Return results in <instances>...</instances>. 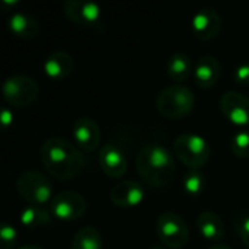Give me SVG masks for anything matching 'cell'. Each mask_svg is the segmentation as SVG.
Listing matches in <instances>:
<instances>
[{
	"label": "cell",
	"mask_w": 249,
	"mask_h": 249,
	"mask_svg": "<svg viewBox=\"0 0 249 249\" xmlns=\"http://www.w3.org/2000/svg\"><path fill=\"white\" fill-rule=\"evenodd\" d=\"M174 152L177 158L191 171L203 168L212 155L209 143L197 134H181L174 142Z\"/></svg>",
	"instance_id": "5"
},
{
	"label": "cell",
	"mask_w": 249,
	"mask_h": 249,
	"mask_svg": "<svg viewBox=\"0 0 249 249\" xmlns=\"http://www.w3.org/2000/svg\"><path fill=\"white\" fill-rule=\"evenodd\" d=\"M191 28L197 39L210 41L219 35L222 29V19L214 9L204 7L194 15Z\"/></svg>",
	"instance_id": "13"
},
{
	"label": "cell",
	"mask_w": 249,
	"mask_h": 249,
	"mask_svg": "<svg viewBox=\"0 0 249 249\" xmlns=\"http://www.w3.org/2000/svg\"><path fill=\"white\" fill-rule=\"evenodd\" d=\"M238 233H239V238L244 242V245L249 249V216L242 217L238 222Z\"/></svg>",
	"instance_id": "26"
},
{
	"label": "cell",
	"mask_w": 249,
	"mask_h": 249,
	"mask_svg": "<svg viewBox=\"0 0 249 249\" xmlns=\"http://www.w3.org/2000/svg\"><path fill=\"white\" fill-rule=\"evenodd\" d=\"M7 29L18 38L32 39L39 35V22L25 12H13L7 18Z\"/></svg>",
	"instance_id": "16"
},
{
	"label": "cell",
	"mask_w": 249,
	"mask_h": 249,
	"mask_svg": "<svg viewBox=\"0 0 249 249\" xmlns=\"http://www.w3.org/2000/svg\"><path fill=\"white\" fill-rule=\"evenodd\" d=\"M196 96L193 90L184 85H171L160 90L156 96V109L169 120H179L193 111Z\"/></svg>",
	"instance_id": "3"
},
{
	"label": "cell",
	"mask_w": 249,
	"mask_h": 249,
	"mask_svg": "<svg viewBox=\"0 0 249 249\" xmlns=\"http://www.w3.org/2000/svg\"><path fill=\"white\" fill-rule=\"evenodd\" d=\"M136 171L147 187L163 188L174 179L177 165L168 149L159 144H147L136 156Z\"/></svg>",
	"instance_id": "2"
},
{
	"label": "cell",
	"mask_w": 249,
	"mask_h": 249,
	"mask_svg": "<svg viewBox=\"0 0 249 249\" xmlns=\"http://www.w3.org/2000/svg\"><path fill=\"white\" fill-rule=\"evenodd\" d=\"M12 123H13V114H12V111H9V109H1V111H0V124H1V127H3V130L9 128V127L12 125Z\"/></svg>",
	"instance_id": "27"
},
{
	"label": "cell",
	"mask_w": 249,
	"mask_h": 249,
	"mask_svg": "<svg viewBox=\"0 0 249 249\" xmlns=\"http://www.w3.org/2000/svg\"><path fill=\"white\" fill-rule=\"evenodd\" d=\"M71 134L76 146L82 152H95L101 143V130L95 120L90 117H80L73 123Z\"/></svg>",
	"instance_id": "11"
},
{
	"label": "cell",
	"mask_w": 249,
	"mask_h": 249,
	"mask_svg": "<svg viewBox=\"0 0 249 249\" xmlns=\"http://www.w3.org/2000/svg\"><path fill=\"white\" fill-rule=\"evenodd\" d=\"M232 152L239 159L249 158V131L248 130H239L233 137L231 143Z\"/></svg>",
	"instance_id": "23"
},
{
	"label": "cell",
	"mask_w": 249,
	"mask_h": 249,
	"mask_svg": "<svg viewBox=\"0 0 249 249\" xmlns=\"http://www.w3.org/2000/svg\"><path fill=\"white\" fill-rule=\"evenodd\" d=\"M222 74V66L219 60L213 55H203L198 58L193 76L194 82L201 89H210L217 85Z\"/></svg>",
	"instance_id": "15"
},
{
	"label": "cell",
	"mask_w": 249,
	"mask_h": 249,
	"mask_svg": "<svg viewBox=\"0 0 249 249\" xmlns=\"http://www.w3.org/2000/svg\"><path fill=\"white\" fill-rule=\"evenodd\" d=\"M220 109L226 120L236 127L249 125V98L241 92L229 90L220 98Z\"/></svg>",
	"instance_id": "10"
},
{
	"label": "cell",
	"mask_w": 249,
	"mask_h": 249,
	"mask_svg": "<svg viewBox=\"0 0 249 249\" xmlns=\"http://www.w3.org/2000/svg\"><path fill=\"white\" fill-rule=\"evenodd\" d=\"M18 249H42L39 245H35V244H26V245H22Z\"/></svg>",
	"instance_id": "28"
},
{
	"label": "cell",
	"mask_w": 249,
	"mask_h": 249,
	"mask_svg": "<svg viewBox=\"0 0 249 249\" xmlns=\"http://www.w3.org/2000/svg\"><path fill=\"white\" fill-rule=\"evenodd\" d=\"M206 177L203 172L200 171H191L190 174H187L184 177V182H182V187H184V191L185 194H188L190 197H197V196H201L203 191L206 190Z\"/></svg>",
	"instance_id": "22"
},
{
	"label": "cell",
	"mask_w": 249,
	"mask_h": 249,
	"mask_svg": "<svg viewBox=\"0 0 249 249\" xmlns=\"http://www.w3.org/2000/svg\"><path fill=\"white\" fill-rule=\"evenodd\" d=\"M102 236L98 229L92 226L80 228L71 241L70 249H102Z\"/></svg>",
	"instance_id": "20"
},
{
	"label": "cell",
	"mask_w": 249,
	"mask_h": 249,
	"mask_svg": "<svg viewBox=\"0 0 249 249\" xmlns=\"http://www.w3.org/2000/svg\"><path fill=\"white\" fill-rule=\"evenodd\" d=\"M18 244L16 229L7 223H1L0 226V249H13Z\"/></svg>",
	"instance_id": "24"
},
{
	"label": "cell",
	"mask_w": 249,
	"mask_h": 249,
	"mask_svg": "<svg viewBox=\"0 0 249 249\" xmlns=\"http://www.w3.org/2000/svg\"><path fill=\"white\" fill-rule=\"evenodd\" d=\"M149 249H165V248H163V247H159V245H158V247H152V248H149Z\"/></svg>",
	"instance_id": "30"
},
{
	"label": "cell",
	"mask_w": 249,
	"mask_h": 249,
	"mask_svg": "<svg viewBox=\"0 0 249 249\" xmlns=\"http://www.w3.org/2000/svg\"><path fill=\"white\" fill-rule=\"evenodd\" d=\"M156 233L160 242L169 249L184 248L190 241L188 225L178 213L174 212H165L158 217Z\"/></svg>",
	"instance_id": "7"
},
{
	"label": "cell",
	"mask_w": 249,
	"mask_h": 249,
	"mask_svg": "<svg viewBox=\"0 0 249 249\" xmlns=\"http://www.w3.org/2000/svg\"><path fill=\"white\" fill-rule=\"evenodd\" d=\"M1 95L12 108H28L38 99L39 86L28 74H13L3 82Z\"/></svg>",
	"instance_id": "4"
},
{
	"label": "cell",
	"mask_w": 249,
	"mask_h": 249,
	"mask_svg": "<svg viewBox=\"0 0 249 249\" xmlns=\"http://www.w3.org/2000/svg\"><path fill=\"white\" fill-rule=\"evenodd\" d=\"M39 155L45 171L58 181L76 179L85 168L80 149L63 137L47 139L41 146Z\"/></svg>",
	"instance_id": "1"
},
{
	"label": "cell",
	"mask_w": 249,
	"mask_h": 249,
	"mask_svg": "<svg viewBox=\"0 0 249 249\" xmlns=\"http://www.w3.org/2000/svg\"><path fill=\"white\" fill-rule=\"evenodd\" d=\"M16 191L29 206H42L53 200L50 179L38 171H25L16 178Z\"/></svg>",
	"instance_id": "6"
},
{
	"label": "cell",
	"mask_w": 249,
	"mask_h": 249,
	"mask_svg": "<svg viewBox=\"0 0 249 249\" xmlns=\"http://www.w3.org/2000/svg\"><path fill=\"white\" fill-rule=\"evenodd\" d=\"M232 76L236 85H249V64L238 66Z\"/></svg>",
	"instance_id": "25"
},
{
	"label": "cell",
	"mask_w": 249,
	"mask_h": 249,
	"mask_svg": "<svg viewBox=\"0 0 249 249\" xmlns=\"http://www.w3.org/2000/svg\"><path fill=\"white\" fill-rule=\"evenodd\" d=\"M19 219L23 226L34 229L50 225L53 222V213L42 209L41 206H28L22 210Z\"/></svg>",
	"instance_id": "21"
},
{
	"label": "cell",
	"mask_w": 249,
	"mask_h": 249,
	"mask_svg": "<svg viewBox=\"0 0 249 249\" xmlns=\"http://www.w3.org/2000/svg\"><path fill=\"white\" fill-rule=\"evenodd\" d=\"M111 203L120 209H133L139 206L144 198L143 187L131 179L121 181L111 188L109 193Z\"/></svg>",
	"instance_id": "14"
},
{
	"label": "cell",
	"mask_w": 249,
	"mask_h": 249,
	"mask_svg": "<svg viewBox=\"0 0 249 249\" xmlns=\"http://www.w3.org/2000/svg\"><path fill=\"white\" fill-rule=\"evenodd\" d=\"M197 228L200 233L212 242H217L225 235L223 220L213 212H203L197 217Z\"/></svg>",
	"instance_id": "18"
},
{
	"label": "cell",
	"mask_w": 249,
	"mask_h": 249,
	"mask_svg": "<svg viewBox=\"0 0 249 249\" xmlns=\"http://www.w3.org/2000/svg\"><path fill=\"white\" fill-rule=\"evenodd\" d=\"M98 162L102 172L112 179H118L125 175L128 169V160L125 153L115 144H105L98 153Z\"/></svg>",
	"instance_id": "12"
},
{
	"label": "cell",
	"mask_w": 249,
	"mask_h": 249,
	"mask_svg": "<svg viewBox=\"0 0 249 249\" xmlns=\"http://www.w3.org/2000/svg\"><path fill=\"white\" fill-rule=\"evenodd\" d=\"M86 207L88 204L82 194L74 191H61L53 197L50 212L61 222H74L85 214Z\"/></svg>",
	"instance_id": "9"
},
{
	"label": "cell",
	"mask_w": 249,
	"mask_h": 249,
	"mask_svg": "<svg viewBox=\"0 0 249 249\" xmlns=\"http://www.w3.org/2000/svg\"><path fill=\"white\" fill-rule=\"evenodd\" d=\"M63 12L66 18L74 25L83 28L104 29V15L102 9L95 1L88 0H66L63 4Z\"/></svg>",
	"instance_id": "8"
},
{
	"label": "cell",
	"mask_w": 249,
	"mask_h": 249,
	"mask_svg": "<svg viewBox=\"0 0 249 249\" xmlns=\"http://www.w3.org/2000/svg\"><path fill=\"white\" fill-rule=\"evenodd\" d=\"M193 71L194 69L191 66V60L188 55L182 53H177L169 57L168 64H166V73L169 79L174 80L177 85H182V82H185L191 76Z\"/></svg>",
	"instance_id": "19"
},
{
	"label": "cell",
	"mask_w": 249,
	"mask_h": 249,
	"mask_svg": "<svg viewBox=\"0 0 249 249\" xmlns=\"http://www.w3.org/2000/svg\"><path fill=\"white\" fill-rule=\"evenodd\" d=\"M74 67L73 57L66 51H54L44 61V73L51 80H63L71 74Z\"/></svg>",
	"instance_id": "17"
},
{
	"label": "cell",
	"mask_w": 249,
	"mask_h": 249,
	"mask_svg": "<svg viewBox=\"0 0 249 249\" xmlns=\"http://www.w3.org/2000/svg\"><path fill=\"white\" fill-rule=\"evenodd\" d=\"M209 249H232V248H229L228 245H222V244H217V245H213V247H210Z\"/></svg>",
	"instance_id": "29"
}]
</instances>
